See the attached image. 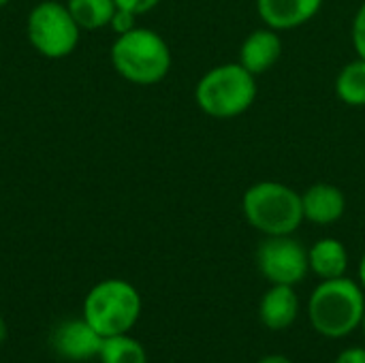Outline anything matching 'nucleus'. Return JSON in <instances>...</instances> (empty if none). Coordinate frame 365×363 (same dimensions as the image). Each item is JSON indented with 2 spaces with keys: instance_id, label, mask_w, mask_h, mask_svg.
I'll list each match as a JSON object with an SVG mask.
<instances>
[{
  "instance_id": "obj_1",
  "label": "nucleus",
  "mask_w": 365,
  "mask_h": 363,
  "mask_svg": "<svg viewBox=\"0 0 365 363\" xmlns=\"http://www.w3.org/2000/svg\"><path fill=\"white\" fill-rule=\"evenodd\" d=\"M111 64L126 81L152 86L169 75L171 49L158 32L150 28H133L113 41Z\"/></svg>"
},
{
  "instance_id": "obj_2",
  "label": "nucleus",
  "mask_w": 365,
  "mask_h": 363,
  "mask_svg": "<svg viewBox=\"0 0 365 363\" xmlns=\"http://www.w3.org/2000/svg\"><path fill=\"white\" fill-rule=\"evenodd\" d=\"M308 315L321 336L344 338L364 321V289L344 276L323 280L310 297Z\"/></svg>"
},
{
  "instance_id": "obj_3",
  "label": "nucleus",
  "mask_w": 365,
  "mask_h": 363,
  "mask_svg": "<svg viewBox=\"0 0 365 363\" xmlns=\"http://www.w3.org/2000/svg\"><path fill=\"white\" fill-rule=\"evenodd\" d=\"M257 98V77L240 62L210 68L195 88V101L210 118L227 120L242 116Z\"/></svg>"
},
{
  "instance_id": "obj_4",
  "label": "nucleus",
  "mask_w": 365,
  "mask_h": 363,
  "mask_svg": "<svg viewBox=\"0 0 365 363\" xmlns=\"http://www.w3.org/2000/svg\"><path fill=\"white\" fill-rule=\"evenodd\" d=\"M246 220L265 235H291L304 220L302 195L280 182H259L242 199Z\"/></svg>"
},
{
  "instance_id": "obj_5",
  "label": "nucleus",
  "mask_w": 365,
  "mask_h": 363,
  "mask_svg": "<svg viewBox=\"0 0 365 363\" xmlns=\"http://www.w3.org/2000/svg\"><path fill=\"white\" fill-rule=\"evenodd\" d=\"M141 315V297L126 280H103L83 302V319L103 336L126 334Z\"/></svg>"
},
{
  "instance_id": "obj_6",
  "label": "nucleus",
  "mask_w": 365,
  "mask_h": 363,
  "mask_svg": "<svg viewBox=\"0 0 365 363\" xmlns=\"http://www.w3.org/2000/svg\"><path fill=\"white\" fill-rule=\"evenodd\" d=\"M26 34L30 45L41 56L58 60L75 51L81 28L73 19L64 2L43 0L30 11L26 21Z\"/></svg>"
},
{
  "instance_id": "obj_7",
  "label": "nucleus",
  "mask_w": 365,
  "mask_h": 363,
  "mask_svg": "<svg viewBox=\"0 0 365 363\" xmlns=\"http://www.w3.org/2000/svg\"><path fill=\"white\" fill-rule=\"evenodd\" d=\"M257 267L272 285H297L306 278L308 250L291 235H267L257 248Z\"/></svg>"
},
{
  "instance_id": "obj_8",
  "label": "nucleus",
  "mask_w": 365,
  "mask_h": 363,
  "mask_svg": "<svg viewBox=\"0 0 365 363\" xmlns=\"http://www.w3.org/2000/svg\"><path fill=\"white\" fill-rule=\"evenodd\" d=\"M103 340L105 338L86 319L64 321L56 327L51 336L56 353L71 362H88L92 357H98Z\"/></svg>"
},
{
  "instance_id": "obj_9",
  "label": "nucleus",
  "mask_w": 365,
  "mask_h": 363,
  "mask_svg": "<svg viewBox=\"0 0 365 363\" xmlns=\"http://www.w3.org/2000/svg\"><path fill=\"white\" fill-rule=\"evenodd\" d=\"M323 6V0H257L261 19L274 30H293L308 24Z\"/></svg>"
},
{
  "instance_id": "obj_10",
  "label": "nucleus",
  "mask_w": 365,
  "mask_h": 363,
  "mask_svg": "<svg viewBox=\"0 0 365 363\" xmlns=\"http://www.w3.org/2000/svg\"><path fill=\"white\" fill-rule=\"evenodd\" d=\"M282 53V41L278 36V30L274 28H259L242 43L240 49V64L250 71L255 77L267 73Z\"/></svg>"
},
{
  "instance_id": "obj_11",
  "label": "nucleus",
  "mask_w": 365,
  "mask_h": 363,
  "mask_svg": "<svg viewBox=\"0 0 365 363\" xmlns=\"http://www.w3.org/2000/svg\"><path fill=\"white\" fill-rule=\"evenodd\" d=\"M304 205V218L314 225H331L344 216L346 210V197L344 193L334 184H314L302 195Z\"/></svg>"
},
{
  "instance_id": "obj_12",
  "label": "nucleus",
  "mask_w": 365,
  "mask_h": 363,
  "mask_svg": "<svg viewBox=\"0 0 365 363\" xmlns=\"http://www.w3.org/2000/svg\"><path fill=\"white\" fill-rule=\"evenodd\" d=\"M299 312V300L293 287L289 285H274L261 300L259 317L261 323L269 329H287L293 325Z\"/></svg>"
},
{
  "instance_id": "obj_13",
  "label": "nucleus",
  "mask_w": 365,
  "mask_h": 363,
  "mask_svg": "<svg viewBox=\"0 0 365 363\" xmlns=\"http://www.w3.org/2000/svg\"><path fill=\"white\" fill-rule=\"evenodd\" d=\"M308 263L310 270L323 280L342 278L349 267V252L342 242L325 237L308 250Z\"/></svg>"
},
{
  "instance_id": "obj_14",
  "label": "nucleus",
  "mask_w": 365,
  "mask_h": 363,
  "mask_svg": "<svg viewBox=\"0 0 365 363\" xmlns=\"http://www.w3.org/2000/svg\"><path fill=\"white\" fill-rule=\"evenodd\" d=\"M66 6L81 30H98L109 26L118 9L113 0H68Z\"/></svg>"
},
{
  "instance_id": "obj_15",
  "label": "nucleus",
  "mask_w": 365,
  "mask_h": 363,
  "mask_svg": "<svg viewBox=\"0 0 365 363\" xmlns=\"http://www.w3.org/2000/svg\"><path fill=\"white\" fill-rule=\"evenodd\" d=\"M338 98L351 107H365V60L349 62L336 79Z\"/></svg>"
},
{
  "instance_id": "obj_16",
  "label": "nucleus",
  "mask_w": 365,
  "mask_h": 363,
  "mask_svg": "<svg viewBox=\"0 0 365 363\" xmlns=\"http://www.w3.org/2000/svg\"><path fill=\"white\" fill-rule=\"evenodd\" d=\"M98 357L103 363H148L145 349L124 334L105 338Z\"/></svg>"
},
{
  "instance_id": "obj_17",
  "label": "nucleus",
  "mask_w": 365,
  "mask_h": 363,
  "mask_svg": "<svg viewBox=\"0 0 365 363\" xmlns=\"http://www.w3.org/2000/svg\"><path fill=\"white\" fill-rule=\"evenodd\" d=\"M353 45H355L357 56L365 60V2L359 6L353 19Z\"/></svg>"
},
{
  "instance_id": "obj_18",
  "label": "nucleus",
  "mask_w": 365,
  "mask_h": 363,
  "mask_svg": "<svg viewBox=\"0 0 365 363\" xmlns=\"http://www.w3.org/2000/svg\"><path fill=\"white\" fill-rule=\"evenodd\" d=\"M135 19H137L135 13L124 11V9H115L113 17H111V21H109V28L120 36V34H126V32H130L133 28H137V26H135Z\"/></svg>"
},
{
  "instance_id": "obj_19",
  "label": "nucleus",
  "mask_w": 365,
  "mask_h": 363,
  "mask_svg": "<svg viewBox=\"0 0 365 363\" xmlns=\"http://www.w3.org/2000/svg\"><path fill=\"white\" fill-rule=\"evenodd\" d=\"M118 9H124V11H130L135 15H143L148 11H152L154 6H158L160 0H113Z\"/></svg>"
},
{
  "instance_id": "obj_20",
  "label": "nucleus",
  "mask_w": 365,
  "mask_h": 363,
  "mask_svg": "<svg viewBox=\"0 0 365 363\" xmlns=\"http://www.w3.org/2000/svg\"><path fill=\"white\" fill-rule=\"evenodd\" d=\"M336 363H365V349H346L344 353H340Z\"/></svg>"
},
{
  "instance_id": "obj_21",
  "label": "nucleus",
  "mask_w": 365,
  "mask_h": 363,
  "mask_svg": "<svg viewBox=\"0 0 365 363\" xmlns=\"http://www.w3.org/2000/svg\"><path fill=\"white\" fill-rule=\"evenodd\" d=\"M259 363H293L291 359H287V357H282V355H267V357H263Z\"/></svg>"
},
{
  "instance_id": "obj_22",
  "label": "nucleus",
  "mask_w": 365,
  "mask_h": 363,
  "mask_svg": "<svg viewBox=\"0 0 365 363\" xmlns=\"http://www.w3.org/2000/svg\"><path fill=\"white\" fill-rule=\"evenodd\" d=\"M359 282H361V289H365V255L361 257V263H359Z\"/></svg>"
},
{
  "instance_id": "obj_23",
  "label": "nucleus",
  "mask_w": 365,
  "mask_h": 363,
  "mask_svg": "<svg viewBox=\"0 0 365 363\" xmlns=\"http://www.w3.org/2000/svg\"><path fill=\"white\" fill-rule=\"evenodd\" d=\"M6 340V323H4V319L0 317V344Z\"/></svg>"
},
{
  "instance_id": "obj_24",
  "label": "nucleus",
  "mask_w": 365,
  "mask_h": 363,
  "mask_svg": "<svg viewBox=\"0 0 365 363\" xmlns=\"http://www.w3.org/2000/svg\"><path fill=\"white\" fill-rule=\"evenodd\" d=\"M9 2H11V0H0V6H6Z\"/></svg>"
},
{
  "instance_id": "obj_25",
  "label": "nucleus",
  "mask_w": 365,
  "mask_h": 363,
  "mask_svg": "<svg viewBox=\"0 0 365 363\" xmlns=\"http://www.w3.org/2000/svg\"><path fill=\"white\" fill-rule=\"evenodd\" d=\"M361 325H364V332H365V315H364V321H361Z\"/></svg>"
}]
</instances>
